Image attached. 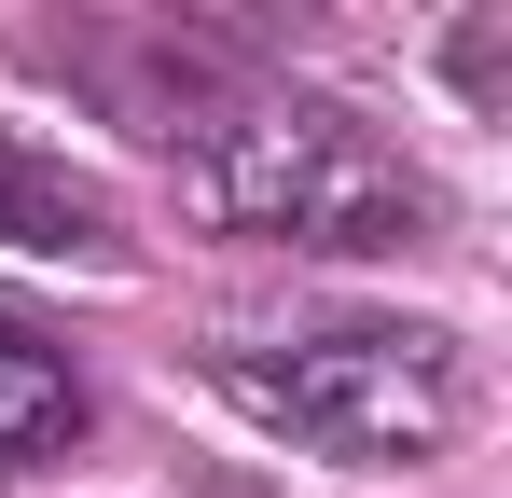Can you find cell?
I'll use <instances>...</instances> for the list:
<instances>
[{"label": "cell", "mask_w": 512, "mask_h": 498, "mask_svg": "<svg viewBox=\"0 0 512 498\" xmlns=\"http://www.w3.org/2000/svg\"><path fill=\"white\" fill-rule=\"evenodd\" d=\"M180 166V208L236 249H291V263H416L443 249V180H429L360 97L263 70Z\"/></svg>", "instance_id": "6da1fadb"}, {"label": "cell", "mask_w": 512, "mask_h": 498, "mask_svg": "<svg viewBox=\"0 0 512 498\" xmlns=\"http://www.w3.org/2000/svg\"><path fill=\"white\" fill-rule=\"evenodd\" d=\"M208 388L277 429L291 457H333V471H443L457 429H471V346L443 319H277V332H222L208 346Z\"/></svg>", "instance_id": "7a4b0ae2"}, {"label": "cell", "mask_w": 512, "mask_h": 498, "mask_svg": "<svg viewBox=\"0 0 512 498\" xmlns=\"http://www.w3.org/2000/svg\"><path fill=\"white\" fill-rule=\"evenodd\" d=\"M305 28H319V0H56L14 28V56L70 83L111 139L194 153L263 70H291Z\"/></svg>", "instance_id": "3957f363"}, {"label": "cell", "mask_w": 512, "mask_h": 498, "mask_svg": "<svg viewBox=\"0 0 512 498\" xmlns=\"http://www.w3.org/2000/svg\"><path fill=\"white\" fill-rule=\"evenodd\" d=\"M84 429H97L84 346L42 319V305H0V485H28V471L84 457Z\"/></svg>", "instance_id": "277c9868"}, {"label": "cell", "mask_w": 512, "mask_h": 498, "mask_svg": "<svg viewBox=\"0 0 512 498\" xmlns=\"http://www.w3.org/2000/svg\"><path fill=\"white\" fill-rule=\"evenodd\" d=\"M0 249H42V263H97V277H125V263H139L125 208H111V180H84L70 153H42L28 125H0Z\"/></svg>", "instance_id": "5b68a950"}, {"label": "cell", "mask_w": 512, "mask_h": 498, "mask_svg": "<svg viewBox=\"0 0 512 498\" xmlns=\"http://www.w3.org/2000/svg\"><path fill=\"white\" fill-rule=\"evenodd\" d=\"M499 0H457V28H443V83H457V111H485L499 125Z\"/></svg>", "instance_id": "8992f818"}]
</instances>
